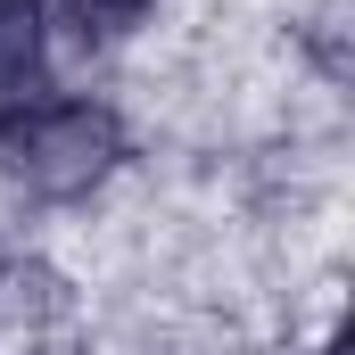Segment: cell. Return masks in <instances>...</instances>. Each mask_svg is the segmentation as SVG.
I'll return each mask as SVG.
<instances>
[{"mask_svg":"<svg viewBox=\"0 0 355 355\" xmlns=\"http://www.w3.org/2000/svg\"><path fill=\"white\" fill-rule=\"evenodd\" d=\"M0 157H8V174L25 182V190H42V198H83L91 182L116 174L124 124L99 99H42L17 124H0Z\"/></svg>","mask_w":355,"mask_h":355,"instance_id":"6da1fadb","label":"cell"},{"mask_svg":"<svg viewBox=\"0 0 355 355\" xmlns=\"http://www.w3.org/2000/svg\"><path fill=\"white\" fill-rule=\"evenodd\" d=\"M42 91H50L42 0H0V124H17L25 107H42Z\"/></svg>","mask_w":355,"mask_h":355,"instance_id":"7a4b0ae2","label":"cell"},{"mask_svg":"<svg viewBox=\"0 0 355 355\" xmlns=\"http://www.w3.org/2000/svg\"><path fill=\"white\" fill-rule=\"evenodd\" d=\"M149 8H157V0H58V25H67L83 50H107V42H124Z\"/></svg>","mask_w":355,"mask_h":355,"instance_id":"3957f363","label":"cell"},{"mask_svg":"<svg viewBox=\"0 0 355 355\" xmlns=\"http://www.w3.org/2000/svg\"><path fill=\"white\" fill-rule=\"evenodd\" d=\"M322 355H347V347H339V339H331V347H322Z\"/></svg>","mask_w":355,"mask_h":355,"instance_id":"277c9868","label":"cell"}]
</instances>
